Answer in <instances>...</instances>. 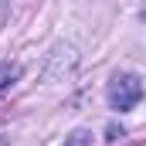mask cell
<instances>
[{
	"label": "cell",
	"instance_id": "obj_1",
	"mask_svg": "<svg viewBox=\"0 0 146 146\" xmlns=\"http://www.w3.org/2000/svg\"><path fill=\"white\" fill-rule=\"evenodd\" d=\"M106 99H109V106L115 112H129L143 99V82L129 72H119V75H112L109 88H106Z\"/></svg>",
	"mask_w": 146,
	"mask_h": 146
},
{
	"label": "cell",
	"instance_id": "obj_2",
	"mask_svg": "<svg viewBox=\"0 0 146 146\" xmlns=\"http://www.w3.org/2000/svg\"><path fill=\"white\" fill-rule=\"evenodd\" d=\"M17 75H21V68H17V65H3V68H0V95H3V92L17 82Z\"/></svg>",
	"mask_w": 146,
	"mask_h": 146
},
{
	"label": "cell",
	"instance_id": "obj_3",
	"mask_svg": "<svg viewBox=\"0 0 146 146\" xmlns=\"http://www.w3.org/2000/svg\"><path fill=\"white\" fill-rule=\"evenodd\" d=\"M65 146H92V133L88 129H75L72 136L65 139Z\"/></svg>",
	"mask_w": 146,
	"mask_h": 146
},
{
	"label": "cell",
	"instance_id": "obj_4",
	"mask_svg": "<svg viewBox=\"0 0 146 146\" xmlns=\"http://www.w3.org/2000/svg\"><path fill=\"white\" fill-rule=\"evenodd\" d=\"M109 143H115V139H122V129H115V126H109V136H106Z\"/></svg>",
	"mask_w": 146,
	"mask_h": 146
},
{
	"label": "cell",
	"instance_id": "obj_5",
	"mask_svg": "<svg viewBox=\"0 0 146 146\" xmlns=\"http://www.w3.org/2000/svg\"><path fill=\"white\" fill-rule=\"evenodd\" d=\"M139 21H146V3H143V7H139Z\"/></svg>",
	"mask_w": 146,
	"mask_h": 146
},
{
	"label": "cell",
	"instance_id": "obj_6",
	"mask_svg": "<svg viewBox=\"0 0 146 146\" xmlns=\"http://www.w3.org/2000/svg\"><path fill=\"white\" fill-rule=\"evenodd\" d=\"M0 146H7V139H3V136H0Z\"/></svg>",
	"mask_w": 146,
	"mask_h": 146
}]
</instances>
